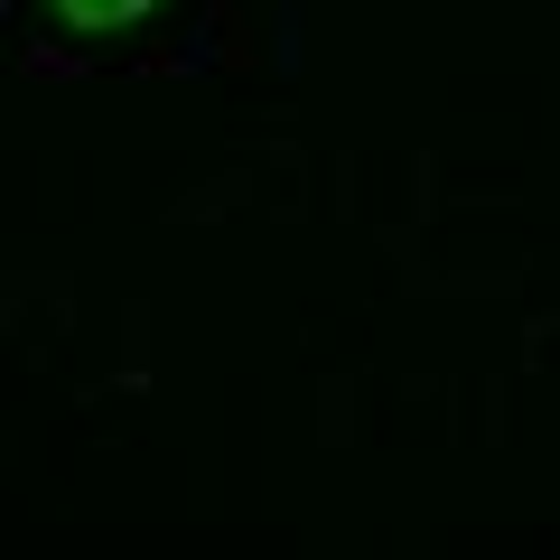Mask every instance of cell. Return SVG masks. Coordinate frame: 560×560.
Listing matches in <instances>:
<instances>
[{
    "instance_id": "obj_1",
    "label": "cell",
    "mask_w": 560,
    "mask_h": 560,
    "mask_svg": "<svg viewBox=\"0 0 560 560\" xmlns=\"http://www.w3.org/2000/svg\"><path fill=\"white\" fill-rule=\"evenodd\" d=\"M47 10H57L75 38H121V28H140L160 0H47Z\"/></svg>"
}]
</instances>
